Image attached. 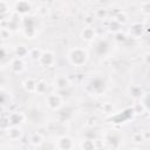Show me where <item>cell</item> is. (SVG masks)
Listing matches in <instances>:
<instances>
[{
  "label": "cell",
  "mask_w": 150,
  "mask_h": 150,
  "mask_svg": "<svg viewBox=\"0 0 150 150\" xmlns=\"http://www.w3.org/2000/svg\"><path fill=\"white\" fill-rule=\"evenodd\" d=\"M68 60L69 62L75 67H82L88 61V52L84 48L75 47L69 50L68 53Z\"/></svg>",
  "instance_id": "6da1fadb"
},
{
  "label": "cell",
  "mask_w": 150,
  "mask_h": 150,
  "mask_svg": "<svg viewBox=\"0 0 150 150\" xmlns=\"http://www.w3.org/2000/svg\"><path fill=\"white\" fill-rule=\"evenodd\" d=\"M46 105L50 110H59L63 105L62 97L60 95H57V94H49L46 97Z\"/></svg>",
  "instance_id": "7a4b0ae2"
},
{
  "label": "cell",
  "mask_w": 150,
  "mask_h": 150,
  "mask_svg": "<svg viewBox=\"0 0 150 150\" xmlns=\"http://www.w3.org/2000/svg\"><path fill=\"white\" fill-rule=\"evenodd\" d=\"M57 149L59 150H73L74 149V141L69 136H61L57 139Z\"/></svg>",
  "instance_id": "3957f363"
},
{
  "label": "cell",
  "mask_w": 150,
  "mask_h": 150,
  "mask_svg": "<svg viewBox=\"0 0 150 150\" xmlns=\"http://www.w3.org/2000/svg\"><path fill=\"white\" fill-rule=\"evenodd\" d=\"M6 135L9 139L12 141H16L20 139L22 137V129L20 125H11L7 128L6 130Z\"/></svg>",
  "instance_id": "277c9868"
},
{
  "label": "cell",
  "mask_w": 150,
  "mask_h": 150,
  "mask_svg": "<svg viewBox=\"0 0 150 150\" xmlns=\"http://www.w3.org/2000/svg\"><path fill=\"white\" fill-rule=\"evenodd\" d=\"M40 62L43 67H53L55 64V54L50 50L43 52L42 56L40 59Z\"/></svg>",
  "instance_id": "5b68a950"
},
{
  "label": "cell",
  "mask_w": 150,
  "mask_h": 150,
  "mask_svg": "<svg viewBox=\"0 0 150 150\" xmlns=\"http://www.w3.org/2000/svg\"><path fill=\"white\" fill-rule=\"evenodd\" d=\"M25 121H26V115L21 111H14L8 116V122L11 123V125H20Z\"/></svg>",
  "instance_id": "8992f818"
},
{
  "label": "cell",
  "mask_w": 150,
  "mask_h": 150,
  "mask_svg": "<svg viewBox=\"0 0 150 150\" xmlns=\"http://www.w3.org/2000/svg\"><path fill=\"white\" fill-rule=\"evenodd\" d=\"M54 84H55V87H56L59 90H63V89H66V88H68V87L70 86V81H69L68 76L61 74V75H57V76L55 77Z\"/></svg>",
  "instance_id": "52a82bcc"
},
{
  "label": "cell",
  "mask_w": 150,
  "mask_h": 150,
  "mask_svg": "<svg viewBox=\"0 0 150 150\" xmlns=\"http://www.w3.org/2000/svg\"><path fill=\"white\" fill-rule=\"evenodd\" d=\"M25 61L21 59V57H15V59H13L12 60V62H11V69H12V71L13 73H15V74H20V73H22L23 70H25Z\"/></svg>",
  "instance_id": "ba28073f"
},
{
  "label": "cell",
  "mask_w": 150,
  "mask_h": 150,
  "mask_svg": "<svg viewBox=\"0 0 150 150\" xmlns=\"http://www.w3.org/2000/svg\"><path fill=\"white\" fill-rule=\"evenodd\" d=\"M22 87L27 93H36V88H38V81L34 80L33 77H28L22 82Z\"/></svg>",
  "instance_id": "9c48e42d"
},
{
  "label": "cell",
  "mask_w": 150,
  "mask_h": 150,
  "mask_svg": "<svg viewBox=\"0 0 150 150\" xmlns=\"http://www.w3.org/2000/svg\"><path fill=\"white\" fill-rule=\"evenodd\" d=\"M81 38H82V40H84L87 42H90V41H93L96 38V32L91 27H86L81 32Z\"/></svg>",
  "instance_id": "30bf717a"
},
{
  "label": "cell",
  "mask_w": 150,
  "mask_h": 150,
  "mask_svg": "<svg viewBox=\"0 0 150 150\" xmlns=\"http://www.w3.org/2000/svg\"><path fill=\"white\" fill-rule=\"evenodd\" d=\"M143 30H144V27L141 25V23H134L130 26V29H129V33L132 38L137 39L139 38L142 34H143Z\"/></svg>",
  "instance_id": "8fae6325"
},
{
  "label": "cell",
  "mask_w": 150,
  "mask_h": 150,
  "mask_svg": "<svg viewBox=\"0 0 150 150\" xmlns=\"http://www.w3.org/2000/svg\"><path fill=\"white\" fill-rule=\"evenodd\" d=\"M30 144L34 145V146H40L42 143H43V136L39 132H34L32 136H30V139H29Z\"/></svg>",
  "instance_id": "7c38bea8"
},
{
  "label": "cell",
  "mask_w": 150,
  "mask_h": 150,
  "mask_svg": "<svg viewBox=\"0 0 150 150\" xmlns=\"http://www.w3.org/2000/svg\"><path fill=\"white\" fill-rule=\"evenodd\" d=\"M15 53H16V55H18V57H25L26 55H29V49L28 48H26L25 46H18L16 48H15Z\"/></svg>",
  "instance_id": "4fadbf2b"
},
{
  "label": "cell",
  "mask_w": 150,
  "mask_h": 150,
  "mask_svg": "<svg viewBox=\"0 0 150 150\" xmlns=\"http://www.w3.org/2000/svg\"><path fill=\"white\" fill-rule=\"evenodd\" d=\"M130 95H132L135 98H141L143 96V91H142L141 87L132 86V87H130Z\"/></svg>",
  "instance_id": "5bb4252c"
},
{
  "label": "cell",
  "mask_w": 150,
  "mask_h": 150,
  "mask_svg": "<svg viewBox=\"0 0 150 150\" xmlns=\"http://www.w3.org/2000/svg\"><path fill=\"white\" fill-rule=\"evenodd\" d=\"M82 150H95V143L93 139H84L81 143Z\"/></svg>",
  "instance_id": "9a60e30c"
},
{
  "label": "cell",
  "mask_w": 150,
  "mask_h": 150,
  "mask_svg": "<svg viewBox=\"0 0 150 150\" xmlns=\"http://www.w3.org/2000/svg\"><path fill=\"white\" fill-rule=\"evenodd\" d=\"M42 50L39 49V48H33L29 50V56L33 59V60H40L41 56H42Z\"/></svg>",
  "instance_id": "2e32d148"
},
{
  "label": "cell",
  "mask_w": 150,
  "mask_h": 150,
  "mask_svg": "<svg viewBox=\"0 0 150 150\" xmlns=\"http://www.w3.org/2000/svg\"><path fill=\"white\" fill-rule=\"evenodd\" d=\"M131 138H132V142H134V143L139 144V143H142V142L144 141V135H143L142 132H135Z\"/></svg>",
  "instance_id": "e0dca14e"
},
{
  "label": "cell",
  "mask_w": 150,
  "mask_h": 150,
  "mask_svg": "<svg viewBox=\"0 0 150 150\" xmlns=\"http://www.w3.org/2000/svg\"><path fill=\"white\" fill-rule=\"evenodd\" d=\"M141 102L143 103V105L145 107V109H150V93L149 94H143Z\"/></svg>",
  "instance_id": "ac0fdd59"
},
{
  "label": "cell",
  "mask_w": 150,
  "mask_h": 150,
  "mask_svg": "<svg viewBox=\"0 0 150 150\" xmlns=\"http://www.w3.org/2000/svg\"><path fill=\"white\" fill-rule=\"evenodd\" d=\"M94 21H95L94 15H86L84 16V20H83V22H84V25L87 27H91L94 25Z\"/></svg>",
  "instance_id": "d6986e66"
},
{
  "label": "cell",
  "mask_w": 150,
  "mask_h": 150,
  "mask_svg": "<svg viewBox=\"0 0 150 150\" xmlns=\"http://www.w3.org/2000/svg\"><path fill=\"white\" fill-rule=\"evenodd\" d=\"M46 88H47V86H46V83H45L43 81H38V88H36V93L42 94V93H45V91H46Z\"/></svg>",
  "instance_id": "ffe728a7"
},
{
  "label": "cell",
  "mask_w": 150,
  "mask_h": 150,
  "mask_svg": "<svg viewBox=\"0 0 150 150\" xmlns=\"http://www.w3.org/2000/svg\"><path fill=\"white\" fill-rule=\"evenodd\" d=\"M112 109H114V107H112V104H111L110 102H107V103H104V104L102 105V110H103L105 114L112 112Z\"/></svg>",
  "instance_id": "44dd1931"
},
{
  "label": "cell",
  "mask_w": 150,
  "mask_h": 150,
  "mask_svg": "<svg viewBox=\"0 0 150 150\" xmlns=\"http://www.w3.org/2000/svg\"><path fill=\"white\" fill-rule=\"evenodd\" d=\"M143 61H144L145 64L150 66V52H148V53H145V54L143 55Z\"/></svg>",
  "instance_id": "7402d4cb"
},
{
  "label": "cell",
  "mask_w": 150,
  "mask_h": 150,
  "mask_svg": "<svg viewBox=\"0 0 150 150\" xmlns=\"http://www.w3.org/2000/svg\"><path fill=\"white\" fill-rule=\"evenodd\" d=\"M130 150H139V149H137V148H132V149H130Z\"/></svg>",
  "instance_id": "603a6c76"
}]
</instances>
